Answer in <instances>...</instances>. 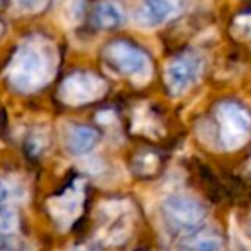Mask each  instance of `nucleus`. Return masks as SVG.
Here are the masks:
<instances>
[{
  "mask_svg": "<svg viewBox=\"0 0 251 251\" xmlns=\"http://www.w3.org/2000/svg\"><path fill=\"white\" fill-rule=\"evenodd\" d=\"M55 64L52 45L43 40H29L23 43L14 53L7 76L12 88L21 93L40 90L50 81Z\"/></svg>",
  "mask_w": 251,
  "mask_h": 251,
  "instance_id": "nucleus-1",
  "label": "nucleus"
},
{
  "mask_svg": "<svg viewBox=\"0 0 251 251\" xmlns=\"http://www.w3.org/2000/svg\"><path fill=\"white\" fill-rule=\"evenodd\" d=\"M107 64L126 77L136 83H147L151 76V62L148 55L138 47L127 42H114L105 49Z\"/></svg>",
  "mask_w": 251,
  "mask_h": 251,
  "instance_id": "nucleus-2",
  "label": "nucleus"
},
{
  "mask_svg": "<svg viewBox=\"0 0 251 251\" xmlns=\"http://www.w3.org/2000/svg\"><path fill=\"white\" fill-rule=\"evenodd\" d=\"M220 124V141L227 150H237L248 141L251 134V115L234 101H224L217 108Z\"/></svg>",
  "mask_w": 251,
  "mask_h": 251,
  "instance_id": "nucleus-3",
  "label": "nucleus"
},
{
  "mask_svg": "<svg viewBox=\"0 0 251 251\" xmlns=\"http://www.w3.org/2000/svg\"><path fill=\"white\" fill-rule=\"evenodd\" d=\"M203 71V59L198 53H181L165 66V84L174 97L184 95Z\"/></svg>",
  "mask_w": 251,
  "mask_h": 251,
  "instance_id": "nucleus-4",
  "label": "nucleus"
},
{
  "mask_svg": "<svg viewBox=\"0 0 251 251\" xmlns=\"http://www.w3.org/2000/svg\"><path fill=\"white\" fill-rule=\"evenodd\" d=\"M107 84L101 77L91 73H74L62 81L59 98L67 105H83L103 97Z\"/></svg>",
  "mask_w": 251,
  "mask_h": 251,
  "instance_id": "nucleus-5",
  "label": "nucleus"
},
{
  "mask_svg": "<svg viewBox=\"0 0 251 251\" xmlns=\"http://www.w3.org/2000/svg\"><path fill=\"white\" fill-rule=\"evenodd\" d=\"M164 212L169 222L179 230L195 229L205 219V208L201 203L184 195L167 196L164 201Z\"/></svg>",
  "mask_w": 251,
  "mask_h": 251,
  "instance_id": "nucleus-6",
  "label": "nucleus"
},
{
  "mask_svg": "<svg viewBox=\"0 0 251 251\" xmlns=\"http://www.w3.org/2000/svg\"><path fill=\"white\" fill-rule=\"evenodd\" d=\"M83 188L79 181H76L73 188L66 189L60 196H55L49 201V210L60 229H67L79 217L83 208Z\"/></svg>",
  "mask_w": 251,
  "mask_h": 251,
  "instance_id": "nucleus-7",
  "label": "nucleus"
},
{
  "mask_svg": "<svg viewBox=\"0 0 251 251\" xmlns=\"http://www.w3.org/2000/svg\"><path fill=\"white\" fill-rule=\"evenodd\" d=\"M179 7L174 0H143L138 9V23L147 28H157L171 21L177 14Z\"/></svg>",
  "mask_w": 251,
  "mask_h": 251,
  "instance_id": "nucleus-8",
  "label": "nucleus"
},
{
  "mask_svg": "<svg viewBox=\"0 0 251 251\" xmlns=\"http://www.w3.org/2000/svg\"><path fill=\"white\" fill-rule=\"evenodd\" d=\"M98 143L97 129L90 126H73L66 134V148L74 157L88 155Z\"/></svg>",
  "mask_w": 251,
  "mask_h": 251,
  "instance_id": "nucleus-9",
  "label": "nucleus"
},
{
  "mask_svg": "<svg viewBox=\"0 0 251 251\" xmlns=\"http://www.w3.org/2000/svg\"><path fill=\"white\" fill-rule=\"evenodd\" d=\"M124 11L121 5L112 2V0H101L100 4L95 7L93 23L101 29H115L124 25Z\"/></svg>",
  "mask_w": 251,
  "mask_h": 251,
  "instance_id": "nucleus-10",
  "label": "nucleus"
},
{
  "mask_svg": "<svg viewBox=\"0 0 251 251\" xmlns=\"http://www.w3.org/2000/svg\"><path fill=\"white\" fill-rule=\"evenodd\" d=\"M16 229H18V215L9 206H5L0 210V236L14 232Z\"/></svg>",
  "mask_w": 251,
  "mask_h": 251,
  "instance_id": "nucleus-11",
  "label": "nucleus"
},
{
  "mask_svg": "<svg viewBox=\"0 0 251 251\" xmlns=\"http://www.w3.org/2000/svg\"><path fill=\"white\" fill-rule=\"evenodd\" d=\"M188 251H222V244L215 236H201L189 246Z\"/></svg>",
  "mask_w": 251,
  "mask_h": 251,
  "instance_id": "nucleus-12",
  "label": "nucleus"
},
{
  "mask_svg": "<svg viewBox=\"0 0 251 251\" xmlns=\"http://www.w3.org/2000/svg\"><path fill=\"white\" fill-rule=\"evenodd\" d=\"M230 248L232 251H251V241L236 226L230 227Z\"/></svg>",
  "mask_w": 251,
  "mask_h": 251,
  "instance_id": "nucleus-13",
  "label": "nucleus"
},
{
  "mask_svg": "<svg viewBox=\"0 0 251 251\" xmlns=\"http://www.w3.org/2000/svg\"><path fill=\"white\" fill-rule=\"evenodd\" d=\"M45 4L47 0H16V5L25 12H40Z\"/></svg>",
  "mask_w": 251,
  "mask_h": 251,
  "instance_id": "nucleus-14",
  "label": "nucleus"
},
{
  "mask_svg": "<svg viewBox=\"0 0 251 251\" xmlns=\"http://www.w3.org/2000/svg\"><path fill=\"white\" fill-rule=\"evenodd\" d=\"M84 12V0H71L69 4V16L73 21H79Z\"/></svg>",
  "mask_w": 251,
  "mask_h": 251,
  "instance_id": "nucleus-15",
  "label": "nucleus"
},
{
  "mask_svg": "<svg viewBox=\"0 0 251 251\" xmlns=\"http://www.w3.org/2000/svg\"><path fill=\"white\" fill-rule=\"evenodd\" d=\"M236 25L239 29H243L244 35L251 38V16H241V18H237Z\"/></svg>",
  "mask_w": 251,
  "mask_h": 251,
  "instance_id": "nucleus-16",
  "label": "nucleus"
},
{
  "mask_svg": "<svg viewBox=\"0 0 251 251\" xmlns=\"http://www.w3.org/2000/svg\"><path fill=\"white\" fill-rule=\"evenodd\" d=\"M7 200H9V188L4 182H0V210L7 206Z\"/></svg>",
  "mask_w": 251,
  "mask_h": 251,
  "instance_id": "nucleus-17",
  "label": "nucleus"
},
{
  "mask_svg": "<svg viewBox=\"0 0 251 251\" xmlns=\"http://www.w3.org/2000/svg\"><path fill=\"white\" fill-rule=\"evenodd\" d=\"M76 251H90L88 248H76Z\"/></svg>",
  "mask_w": 251,
  "mask_h": 251,
  "instance_id": "nucleus-18",
  "label": "nucleus"
},
{
  "mask_svg": "<svg viewBox=\"0 0 251 251\" xmlns=\"http://www.w3.org/2000/svg\"><path fill=\"white\" fill-rule=\"evenodd\" d=\"M0 35H2V25H0Z\"/></svg>",
  "mask_w": 251,
  "mask_h": 251,
  "instance_id": "nucleus-19",
  "label": "nucleus"
}]
</instances>
